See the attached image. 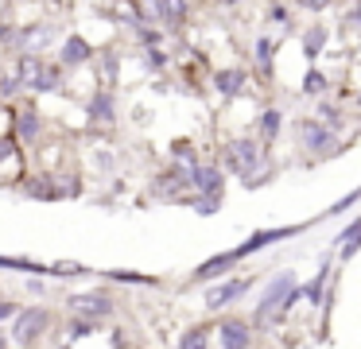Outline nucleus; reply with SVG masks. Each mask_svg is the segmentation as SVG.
<instances>
[{"instance_id": "obj_1", "label": "nucleus", "mask_w": 361, "mask_h": 349, "mask_svg": "<svg viewBox=\"0 0 361 349\" xmlns=\"http://www.w3.org/2000/svg\"><path fill=\"white\" fill-rule=\"evenodd\" d=\"M299 299V287H295V279L288 276V271H280V276L268 283V291H264V299H260V307H257V322L260 326H272V322H283V314L291 310V302Z\"/></svg>"}, {"instance_id": "obj_2", "label": "nucleus", "mask_w": 361, "mask_h": 349, "mask_svg": "<svg viewBox=\"0 0 361 349\" xmlns=\"http://www.w3.org/2000/svg\"><path fill=\"white\" fill-rule=\"evenodd\" d=\"M252 167H264L257 140H233V144H226V171H233V175H241L249 183Z\"/></svg>"}, {"instance_id": "obj_3", "label": "nucleus", "mask_w": 361, "mask_h": 349, "mask_svg": "<svg viewBox=\"0 0 361 349\" xmlns=\"http://www.w3.org/2000/svg\"><path fill=\"white\" fill-rule=\"evenodd\" d=\"M51 326V314L43 307H24L16 310V322H12V338L20 341V345H35V341L47 333Z\"/></svg>"}, {"instance_id": "obj_4", "label": "nucleus", "mask_w": 361, "mask_h": 349, "mask_svg": "<svg viewBox=\"0 0 361 349\" xmlns=\"http://www.w3.org/2000/svg\"><path fill=\"white\" fill-rule=\"evenodd\" d=\"M66 310L71 314H86V318H109L113 314V299L105 291H82L66 299Z\"/></svg>"}, {"instance_id": "obj_5", "label": "nucleus", "mask_w": 361, "mask_h": 349, "mask_svg": "<svg viewBox=\"0 0 361 349\" xmlns=\"http://www.w3.org/2000/svg\"><path fill=\"white\" fill-rule=\"evenodd\" d=\"M245 291H249V279H226V283H218L210 295H206V307L221 310V307H229V302H237Z\"/></svg>"}, {"instance_id": "obj_6", "label": "nucleus", "mask_w": 361, "mask_h": 349, "mask_svg": "<svg viewBox=\"0 0 361 349\" xmlns=\"http://www.w3.org/2000/svg\"><path fill=\"white\" fill-rule=\"evenodd\" d=\"M218 341L226 349H241V345H249V341H252V330L241 322V318H221V322H218Z\"/></svg>"}, {"instance_id": "obj_7", "label": "nucleus", "mask_w": 361, "mask_h": 349, "mask_svg": "<svg viewBox=\"0 0 361 349\" xmlns=\"http://www.w3.org/2000/svg\"><path fill=\"white\" fill-rule=\"evenodd\" d=\"M299 140H303V147L307 152H314V155H322V152H330V128H322L319 121H303L299 124Z\"/></svg>"}, {"instance_id": "obj_8", "label": "nucleus", "mask_w": 361, "mask_h": 349, "mask_svg": "<svg viewBox=\"0 0 361 349\" xmlns=\"http://www.w3.org/2000/svg\"><path fill=\"white\" fill-rule=\"evenodd\" d=\"M190 186H198L202 194H221V167H214V163H195V167H190Z\"/></svg>"}, {"instance_id": "obj_9", "label": "nucleus", "mask_w": 361, "mask_h": 349, "mask_svg": "<svg viewBox=\"0 0 361 349\" xmlns=\"http://www.w3.org/2000/svg\"><path fill=\"white\" fill-rule=\"evenodd\" d=\"M152 16H159L167 27H179L187 20V0H152Z\"/></svg>"}, {"instance_id": "obj_10", "label": "nucleus", "mask_w": 361, "mask_h": 349, "mask_svg": "<svg viewBox=\"0 0 361 349\" xmlns=\"http://www.w3.org/2000/svg\"><path fill=\"white\" fill-rule=\"evenodd\" d=\"M24 194L27 198H39V202H55L59 190H55V175H35L24 183Z\"/></svg>"}, {"instance_id": "obj_11", "label": "nucleus", "mask_w": 361, "mask_h": 349, "mask_svg": "<svg viewBox=\"0 0 361 349\" xmlns=\"http://www.w3.org/2000/svg\"><path fill=\"white\" fill-rule=\"evenodd\" d=\"M237 260H241L237 248H233V252H221V256H214V260H206L202 268H195V279H214V276H221V271H229Z\"/></svg>"}, {"instance_id": "obj_12", "label": "nucleus", "mask_w": 361, "mask_h": 349, "mask_svg": "<svg viewBox=\"0 0 361 349\" xmlns=\"http://www.w3.org/2000/svg\"><path fill=\"white\" fill-rule=\"evenodd\" d=\"M90 54H94V51H90L86 39L71 35V39L63 43V66H82V62H90Z\"/></svg>"}, {"instance_id": "obj_13", "label": "nucleus", "mask_w": 361, "mask_h": 349, "mask_svg": "<svg viewBox=\"0 0 361 349\" xmlns=\"http://www.w3.org/2000/svg\"><path fill=\"white\" fill-rule=\"evenodd\" d=\"M241 85H245V70H218L214 74V90L226 93V97H237Z\"/></svg>"}, {"instance_id": "obj_14", "label": "nucleus", "mask_w": 361, "mask_h": 349, "mask_svg": "<svg viewBox=\"0 0 361 349\" xmlns=\"http://www.w3.org/2000/svg\"><path fill=\"white\" fill-rule=\"evenodd\" d=\"M4 163H8L12 171H20V163H24L20 144H16V132H12V136H0V171H4Z\"/></svg>"}, {"instance_id": "obj_15", "label": "nucleus", "mask_w": 361, "mask_h": 349, "mask_svg": "<svg viewBox=\"0 0 361 349\" xmlns=\"http://www.w3.org/2000/svg\"><path fill=\"white\" fill-rule=\"evenodd\" d=\"M59 85H63V70H59V66H43L39 74H35L32 90H35V93H55Z\"/></svg>"}, {"instance_id": "obj_16", "label": "nucleus", "mask_w": 361, "mask_h": 349, "mask_svg": "<svg viewBox=\"0 0 361 349\" xmlns=\"http://www.w3.org/2000/svg\"><path fill=\"white\" fill-rule=\"evenodd\" d=\"M39 116H35V109H24V113L16 116V140H35L39 136Z\"/></svg>"}, {"instance_id": "obj_17", "label": "nucleus", "mask_w": 361, "mask_h": 349, "mask_svg": "<svg viewBox=\"0 0 361 349\" xmlns=\"http://www.w3.org/2000/svg\"><path fill=\"white\" fill-rule=\"evenodd\" d=\"M47 35H51V27H27V31H20V47H24V54L27 51H39L43 43H47Z\"/></svg>"}, {"instance_id": "obj_18", "label": "nucleus", "mask_w": 361, "mask_h": 349, "mask_svg": "<svg viewBox=\"0 0 361 349\" xmlns=\"http://www.w3.org/2000/svg\"><path fill=\"white\" fill-rule=\"evenodd\" d=\"M90 116H94V121H105V124L113 121V97L109 93H94V101H90Z\"/></svg>"}, {"instance_id": "obj_19", "label": "nucleus", "mask_w": 361, "mask_h": 349, "mask_svg": "<svg viewBox=\"0 0 361 349\" xmlns=\"http://www.w3.org/2000/svg\"><path fill=\"white\" fill-rule=\"evenodd\" d=\"M39 70H43V62L35 59L32 51H27L24 59H20V70H16V74H20V82H24L27 90H32V82H35V74H39Z\"/></svg>"}, {"instance_id": "obj_20", "label": "nucleus", "mask_w": 361, "mask_h": 349, "mask_svg": "<svg viewBox=\"0 0 361 349\" xmlns=\"http://www.w3.org/2000/svg\"><path fill=\"white\" fill-rule=\"evenodd\" d=\"M260 136L264 140L280 136V109H264V113H260Z\"/></svg>"}, {"instance_id": "obj_21", "label": "nucleus", "mask_w": 361, "mask_h": 349, "mask_svg": "<svg viewBox=\"0 0 361 349\" xmlns=\"http://www.w3.org/2000/svg\"><path fill=\"white\" fill-rule=\"evenodd\" d=\"M0 268H8V271H47L39 260H24V256H0Z\"/></svg>"}, {"instance_id": "obj_22", "label": "nucleus", "mask_w": 361, "mask_h": 349, "mask_svg": "<svg viewBox=\"0 0 361 349\" xmlns=\"http://www.w3.org/2000/svg\"><path fill=\"white\" fill-rule=\"evenodd\" d=\"M322 43H326V27H311L303 35V51H307V59H314V54L322 51Z\"/></svg>"}, {"instance_id": "obj_23", "label": "nucleus", "mask_w": 361, "mask_h": 349, "mask_svg": "<svg viewBox=\"0 0 361 349\" xmlns=\"http://www.w3.org/2000/svg\"><path fill=\"white\" fill-rule=\"evenodd\" d=\"M179 345L183 349H198V345H210V330H206V326H198V330H187L179 338Z\"/></svg>"}, {"instance_id": "obj_24", "label": "nucleus", "mask_w": 361, "mask_h": 349, "mask_svg": "<svg viewBox=\"0 0 361 349\" xmlns=\"http://www.w3.org/2000/svg\"><path fill=\"white\" fill-rule=\"evenodd\" d=\"M272 54H276V39H257V66L260 70H268V66H272Z\"/></svg>"}, {"instance_id": "obj_25", "label": "nucleus", "mask_w": 361, "mask_h": 349, "mask_svg": "<svg viewBox=\"0 0 361 349\" xmlns=\"http://www.w3.org/2000/svg\"><path fill=\"white\" fill-rule=\"evenodd\" d=\"M109 279H117V283H156L152 276H140V271H109Z\"/></svg>"}, {"instance_id": "obj_26", "label": "nucleus", "mask_w": 361, "mask_h": 349, "mask_svg": "<svg viewBox=\"0 0 361 349\" xmlns=\"http://www.w3.org/2000/svg\"><path fill=\"white\" fill-rule=\"evenodd\" d=\"M24 90V82H20V74H4L0 78V97H12V93Z\"/></svg>"}, {"instance_id": "obj_27", "label": "nucleus", "mask_w": 361, "mask_h": 349, "mask_svg": "<svg viewBox=\"0 0 361 349\" xmlns=\"http://www.w3.org/2000/svg\"><path fill=\"white\" fill-rule=\"evenodd\" d=\"M322 279H326V271H319V276H314V279H311V283H307V287H299V291H303V295H307V299H311V302H319V299H322Z\"/></svg>"}, {"instance_id": "obj_28", "label": "nucleus", "mask_w": 361, "mask_h": 349, "mask_svg": "<svg viewBox=\"0 0 361 349\" xmlns=\"http://www.w3.org/2000/svg\"><path fill=\"white\" fill-rule=\"evenodd\" d=\"M326 90V78L319 74V70H311V74H307V82H303V93H322Z\"/></svg>"}, {"instance_id": "obj_29", "label": "nucleus", "mask_w": 361, "mask_h": 349, "mask_svg": "<svg viewBox=\"0 0 361 349\" xmlns=\"http://www.w3.org/2000/svg\"><path fill=\"white\" fill-rule=\"evenodd\" d=\"M47 271H55V276H82V264H55V268H47Z\"/></svg>"}, {"instance_id": "obj_30", "label": "nucleus", "mask_w": 361, "mask_h": 349, "mask_svg": "<svg viewBox=\"0 0 361 349\" xmlns=\"http://www.w3.org/2000/svg\"><path fill=\"white\" fill-rule=\"evenodd\" d=\"M171 152H175V155H179V159H183V163H195V147H190V144H183V140H179V144H175V147H171Z\"/></svg>"}, {"instance_id": "obj_31", "label": "nucleus", "mask_w": 361, "mask_h": 349, "mask_svg": "<svg viewBox=\"0 0 361 349\" xmlns=\"http://www.w3.org/2000/svg\"><path fill=\"white\" fill-rule=\"evenodd\" d=\"M299 8H307V12H322V8H330V0H299Z\"/></svg>"}, {"instance_id": "obj_32", "label": "nucleus", "mask_w": 361, "mask_h": 349, "mask_svg": "<svg viewBox=\"0 0 361 349\" xmlns=\"http://www.w3.org/2000/svg\"><path fill=\"white\" fill-rule=\"evenodd\" d=\"M319 116H322V121H330V124L342 121V116H338V109H330V105H319Z\"/></svg>"}, {"instance_id": "obj_33", "label": "nucleus", "mask_w": 361, "mask_h": 349, "mask_svg": "<svg viewBox=\"0 0 361 349\" xmlns=\"http://www.w3.org/2000/svg\"><path fill=\"white\" fill-rule=\"evenodd\" d=\"M4 318H16V307H12L8 299H0V322H4Z\"/></svg>"}, {"instance_id": "obj_34", "label": "nucleus", "mask_w": 361, "mask_h": 349, "mask_svg": "<svg viewBox=\"0 0 361 349\" xmlns=\"http://www.w3.org/2000/svg\"><path fill=\"white\" fill-rule=\"evenodd\" d=\"M350 20H353V23H361V4H357V8H353V12H350Z\"/></svg>"}, {"instance_id": "obj_35", "label": "nucleus", "mask_w": 361, "mask_h": 349, "mask_svg": "<svg viewBox=\"0 0 361 349\" xmlns=\"http://www.w3.org/2000/svg\"><path fill=\"white\" fill-rule=\"evenodd\" d=\"M226 4H237V0H226Z\"/></svg>"}]
</instances>
